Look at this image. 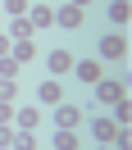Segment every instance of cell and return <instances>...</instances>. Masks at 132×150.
I'll return each instance as SVG.
<instances>
[{
    "mask_svg": "<svg viewBox=\"0 0 132 150\" xmlns=\"http://www.w3.org/2000/svg\"><path fill=\"white\" fill-rule=\"evenodd\" d=\"M100 55H105V59H119V55H123V37H114V32H109V37L100 41Z\"/></svg>",
    "mask_w": 132,
    "mask_h": 150,
    "instance_id": "obj_1",
    "label": "cell"
},
{
    "mask_svg": "<svg viewBox=\"0 0 132 150\" xmlns=\"http://www.w3.org/2000/svg\"><path fill=\"white\" fill-rule=\"evenodd\" d=\"M59 123H64V127H68V123H82V109H73V105H64V109H59Z\"/></svg>",
    "mask_w": 132,
    "mask_h": 150,
    "instance_id": "obj_2",
    "label": "cell"
},
{
    "mask_svg": "<svg viewBox=\"0 0 132 150\" xmlns=\"http://www.w3.org/2000/svg\"><path fill=\"white\" fill-rule=\"evenodd\" d=\"M119 96H123V91H119V82H105V86H100V100H109V105H114Z\"/></svg>",
    "mask_w": 132,
    "mask_h": 150,
    "instance_id": "obj_3",
    "label": "cell"
},
{
    "mask_svg": "<svg viewBox=\"0 0 132 150\" xmlns=\"http://www.w3.org/2000/svg\"><path fill=\"white\" fill-rule=\"evenodd\" d=\"M64 28H82V9H64Z\"/></svg>",
    "mask_w": 132,
    "mask_h": 150,
    "instance_id": "obj_4",
    "label": "cell"
},
{
    "mask_svg": "<svg viewBox=\"0 0 132 150\" xmlns=\"http://www.w3.org/2000/svg\"><path fill=\"white\" fill-rule=\"evenodd\" d=\"M96 137L109 141V137H114V123H109V118H100V123H96Z\"/></svg>",
    "mask_w": 132,
    "mask_h": 150,
    "instance_id": "obj_5",
    "label": "cell"
},
{
    "mask_svg": "<svg viewBox=\"0 0 132 150\" xmlns=\"http://www.w3.org/2000/svg\"><path fill=\"white\" fill-rule=\"evenodd\" d=\"M96 73H100L96 64H82V68H77V77H82V82H96Z\"/></svg>",
    "mask_w": 132,
    "mask_h": 150,
    "instance_id": "obj_6",
    "label": "cell"
}]
</instances>
